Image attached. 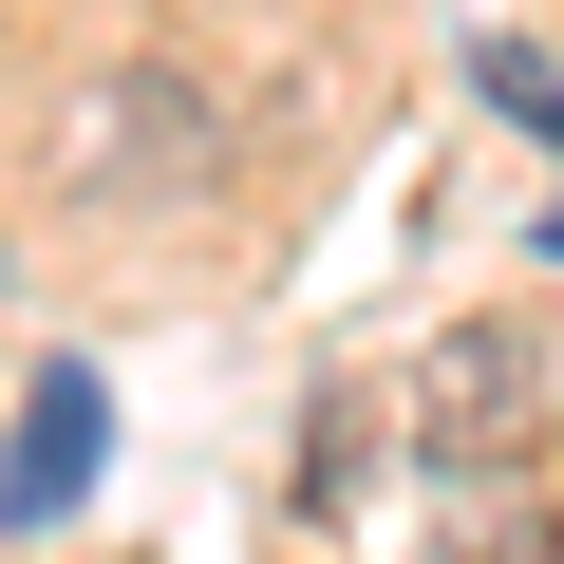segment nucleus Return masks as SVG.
<instances>
[{
    "mask_svg": "<svg viewBox=\"0 0 564 564\" xmlns=\"http://www.w3.org/2000/svg\"><path fill=\"white\" fill-rule=\"evenodd\" d=\"M358 470H377V414H358V395H321V414H302V489H321V508H358Z\"/></svg>",
    "mask_w": 564,
    "mask_h": 564,
    "instance_id": "nucleus-4",
    "label": "nucleus"
},
{
    "mask_svg": "<svg viewBox=\"0 0 564 564\" xmlns=\"http://www.w3.org/2000/svg\"><path fill=\"white\" fill-rule=\"evenodd\" d=\"M452 564H564V545H545V508H489V527H470Z\"/></svg>",
    "mask_w": 564,
    "mask_h": 564,
    "instance_id": "nucleus-5",
    "label": "nucleus"
},
{
    "mask_svg": "<svg viewBox=\"0 0 564 564\" xmlns=\"http://www.w3.org/2000/svg\"><path fill=\"white\" fill-rule=\"evenodd\" d=\"M545 245H564V207H545Z\"/></svg>",
    "mask_w": 564,
    "mask_h": 564,
    "instance_id": "nucleus-6",
    "label": "nucleus"
},
{
    "mask_svg": "<svg viewBox=\"0 0 564 564\" xmlns=\"http://www.w3.org/2000/svg\"><path fill=\"white\" fill-rule=\"evenodd\" d=\"M527 395H545V377H527V339H508V321H452V339H433V377H414V414H433V452H452V470H489V452L527 433Z\"/></svg>",
    "mask_w": 564,
    "mask_h": 564,
    "instance_id": "nucleus-1",
    "label": "nucleus"
},
{
    "mask_svg": "<svg viewBox=\"0 0 564 564\" xmlns=\"http://www.w3.org/2000/svg\"><path fill=\"white\" fill-rule=\"evenodd\" d=\"M95 433H113V395H95L76 358H57V377L20 395V452H0V527H57V508L95 489Z\"/></svg>",
    "mask_w": 564,
    "mask_h": 564,
    "instance_id": "nucleus-2",
    "label": "nucleus"
},
{
    "mask_svg": "<svg viewBox=\"0 0 564 564\" xmlns=\"http://www.w3.org/2000/svg\"><path fill=\"white\" fill-rule=\"evenodd\" d=\"M470 95H489V113H508L527 151H564V76H545L527 39H489V57H470Z\"/></svg>",
    "mask_w": 564,
    "mask_h": 564,
    "instance_id": "nucleus-3",
    "label": "nucleus"
}]
</instances>
